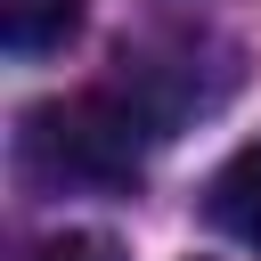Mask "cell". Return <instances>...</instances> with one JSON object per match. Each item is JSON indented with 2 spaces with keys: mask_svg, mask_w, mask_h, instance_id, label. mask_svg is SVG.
I'll return each instance as SVG.
<instances>
[{
  "mask_svg": "<svg viewBox=\"0 0 261 261\" xmlns=\"http://www.w3.org/2000/svg\"><path fill=\"white\" fill-rule=\"evenodd\" d=\"M155 139H163L155 114L114 82V90H73L33 106L16 130V163L33 188H130Z\"/></svg>",
  "mask_w": 261,
  "mask_h": 261,
  "instance_id": "cell-1",
  "label": "cell"
},
{
  "mask_svg": "<svg viewBox=\"0 0 261 261\" xmlns=\"http://www.w3.org/2000/svg\"><path fill=\"white\" fill-rule=\"evenodd\" d=\"M204 212H212V228H228L237 245H253V253H261V139H245V147L212 171Z\"/></svg>",
  "mask_w": 261,
  "mask_h": 261,
  "instance_id": "cell-2",
  "label": "cell"
},
{
  "mask_svg": "<svg viewBox=\"0 0 261 261\" xmlns=\"http://www.w3.org/2000/svg\"><path fill=\"white\" fill-rule=\"evenodd\" d=\"M73 24H82V0H0V41H8L16 57H49V49H65Z\"/></svg>",
  "mask_w": 261,
  "mask_h": 261,
  "instance_id": "cell-3",
  "label": "cell"
},
{
  "mask_svg": "<svg viewBox=\"0 0 261 261\" xmlns=\"http://www.w3.org/2000/svg\"><path fill=\"white\" fill-rule=\"evenodd\" d=\"M24 261H122V245L98 237V228H65V237H41Z\"/></svg>",
  "mask_w": 261,
  "mask_h": 261,
  "instance_id": "cell-4",
  "label": "cell"
}]
</instances>
